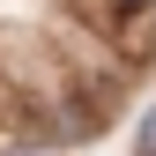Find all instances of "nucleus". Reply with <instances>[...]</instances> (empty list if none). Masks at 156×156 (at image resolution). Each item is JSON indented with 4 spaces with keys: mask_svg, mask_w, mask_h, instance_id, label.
Masks as SVG:
<instances>
[{
    "mask_svg": "<svg viewBox=\"0 0 156 156\" xmlns=\"http://www.w3.org/2000/svg\"><path fill=\"white\" fill-rule=\"evenodd\" d=\"M119 45L134 52V60H141V52H156V23H126V37H119Z\"/></svg>",
    "mask_w": 156,
    "mask_h": 156,
    "instance_id": "nucleus-1",
    "label": "nucleus"
},
{
    "mask_svg": "<svg viewBox=\"0 0 156 156\" xmlns=\"http://www.w3.org/2000/svg\"><path fill=\"white\" fill-rule=\"evenodd\" d=\"M119 8H126V15H149V0H119Z\"/></svg>",
    "mask_w": 156,
    "mask_h": 156,
    "instance_id": "nucleus-3",
    "label": "nucleus"
},
{
    "mask_svg": "<svg viewBox=\"0 0 156 156\" xmlns=\"http://www.w3.org/2000/svg\"><path fill=\"white\" fill-rule=\"evenodd\" d=\"M15 156H45V149H15Z\"/></svg>",
    "mask_w": 156,
    "mask_h": 156,
    "instance_id": "nucleus-4",
    "label": "nucleus"
},
{
    "mask_svg": "<svg viewBox=\"0 0 156 156\" xmlns=\"http://www.w3.org/2000/svg\"><path fill=\"white\" fill-rule=\"evenodd\" d=\"M141 156H156V112L141 119Z\"/></svg>",
    "mask_w": 156,
    "mask_h": 156,
    "instance_id": "nucleus-2",
    "label": "nucleus"
}]
</instances>
